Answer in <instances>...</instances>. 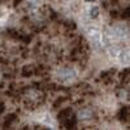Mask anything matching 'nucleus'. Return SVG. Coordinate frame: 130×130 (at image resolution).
<instances>
[{"label": "nucleus", "mask_w": 130, "mask_h": 130, "mask_svg": "<svg viewBox=\"0 0 130 130\" xmlns=\"http://www.w3.org/2000/svg\"><path fill=\"white\" fill-rule=\"evenodd\" d=\"M85 2H86V3H95L96 0H85Z\"/></svg>", "instance_id": "obj_4"}, {"label": "nucleus", "mask_w": 130, "mask_h": 130, "mask_svg": "<svg viewBox=\"0 0 130 130\" xmlns=\"http://www.w3.org/2000/svg\"><path fill=\"white\" fill-rule=\"evenodd\" d=\"M75 117H77V121H83V122L87 121L89 122V121H91V120L95 118V112L89 107H83L77 112Z\"/></svg>", "instance_id": "obj_2"}, {"label": "nucleus", "mask_w": 130, "mask_h": 130, "mask_svg": "<svg viewBox=\"0 0 130 130\" xmlns=\"http://www.w3.org/2000/svg\"><path fill=\"white\" fill-rule=\"evenodd\" d=\"M89 16H90V18H98L100 16V8L98 5H92L89 9Z\"/></svg>", "instance_id": "obj_3"}, {"label": "nucleus", "mask_w": 130, "mask_h": 130, "mask_svg": "<svg viewBox=\"0 0 130 130\" xmlns=\"http://www.w3.org/2000/svg\"><path fill=\"white\" fill-rule=\"evenodd\" d=\"M56 78L61 83H69L73 82L77 77V72L73 67H61L56 70Z\"/></svg>", "instance_id": "obj_1"}]
</instances>
